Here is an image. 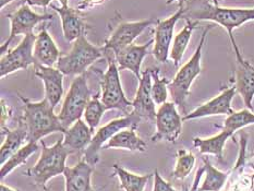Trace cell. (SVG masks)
Returning a JSON list of instances; mask_svg holds the SVG:
<instances>
[{"label": "cell", "mask_w": 254, "mask_h": 191, "mask_svg": "<svg viewBox=\"0 0 254 191\" xmlns=\"http://www.w3.org/2000/svg\"><path fill=\"white\" fill-rule=\"evenodd\" d=\"M137 126H132L129 129L119 131L110 139L103 149H125L129 151L144 152L146 150V143L136 134L135 129Z\"/></svg>", "instance_id": "cb8c5ba5"}, {"label": "cell", "mask_w": 254, "mask_h": 191, "mask_svg": "<svg viewBox=\"0 0 254 191\" xmlns=\"http://www.w3.org/2000/svg\"><path fill=\"white\" fill-rule=\"evenodd\" d=\"M234 52L237 62L235 71L236 90L241 95L246 107L252 111V102L254 98V68L242 56L239 47L234 48Z\"/></svg>", "instance_id": "5bb4252c"}, {"label": "cell", "mask_w": 254, "mask_h": 191, "mask_svg": "<svg viewBox=\"0 0 254 191\" xmlns=\"http://www.w3.org/2000/svg\"><path fill=\"white\" fill-rule=\"evenodd\" d=\"M105 56L103 47L94 46L88 42L86 33L81 35L72 44L68 54H63L56 64V68L64 75H81L97 59Z\"/></svg>", "instance_id": "277c9868"}, {"label": "cell", "mask_w": 254, "mask_h": 191, "mask_svg": "<svg viewBox=\"0 0 254 191\" xmlns=\"http://www.w3.org/2000/svg\"><path fill=\"white\" fill-rule=\"evenodd\" d=\"M132 108L141 118L155 122L157 112H155V102L152 97V69H146L142 73Z\"/></svg>", "instance_id": "e0dca14e"}, {"label": "cell", "mask_w": 254, "mask_h": 191, "mask_svg": "<svg viewBox=\"0 0 254 191\" xmlns=\"http://www.w3.org/2000/svg\"><path fill=\"white\" fill-rule=\"evenodd\" d=\"M177 105L174 102H166L159 106L156 113L155 124L156 133L151 140L153 142L167 141L174 143L182 132V117L177 111Z\"/></svg>", "instance_id": "8fae6325"}, {"label": "cell", "mask_w": 254, "mask_h": 191, "mask_svg": "<svg viewBox=\"0 0 254 191\" xmlns=\"http://www.w3.org/2000/svg\"><path fill=\"white\" fill-rule=\"evenodd\" d=\"M36 35L30 33L24 36L18 46L11 49L0 59V76H7L19 70H26L30 65L35 64L34 44Z\"/></svg>", "instance_id": "9c48e42d"}, {"label": "cell", "mask_w": 254, "mask_h": 191, "mask_svg": "<svg viewBox=\"0 0 254 191\" xmlns=\"http://www.w3.org/2000/svg\"><path fill=\"white\" fill-rule=\"evenodd\" d=\"M37 150H38L37 142H27V143L22 146L18 152H15L14 154L3 164V165H1L0 179L2 180L8 174L12 172L14 168L19 167L20 165H22V164H25L27 160H29V157L34 154Z\"/></svg>", "instance_id": "83f0119b"}, {"label": "cell", "mask_w": 254, "mask_h": 191, "mask_svg": "<svg viewBox=\"0 0 254 191\" xmlns=\"http://www.w3.org/2000/svg\"><path fill=\"white\" fill-rule=\"evenodd\" d=\"M170 81L159 76L158 69H152V97L156 105H163L167 102L168 85Z\"/></svg>", "instance_id": "d6a6232c"}, {"label": "cell", "mask_w": 254, "mask_h": 191, "mask_svg": "<svg viewBox=\"0 0 254 191\" xmlns=\"http://www.w3.org/2000/svg\"><path fill=\"white\" fill-rule=\"evenodd\" d=\"M112 53L110 51H105L108 67L106 72L102 75L101 100L107 109H119L128 115L131 113H129V108L132 107V102L125 95L119 76V69L116 64V59L112 58Z\"/></svg>", "instance_id": "52a82bcc"}, {"label": "cell", "mask_w": 254, "mask_h": 191, "mask_svg": "<svg viewBox=\"0 0 254 191\" xmlns=\"http://www.w3.org/2000/svg\"><path fill=\"white\" fill-rule=\"evenodd\" d=\"M12 1H14V0H0V9L2 10L4 7H7V5Z\"/></svg>", "instance_id": "f35d334b"}, {"label": "cell", "mask_w": 254, "mask_h": 191, "mask_svg": "<svg viewBox=\"0 0 254 191\" xmlns=\"http://www.w3.org/2000/svg\"><path fill=\"white\" fill-rule=\"evenodd\" d=\"M51 8L58 13L60 20H62L63 32L64 40L71 43L86 33L87 25L85 21L80 14V10L72 9L69 5L67 7H57L55 4H51Z\"/></svg>", "instance_id": "d6986e66"}, {"label": "cell", "mask_w": 254, "mask_h": 191, "mask_svg": "<svg viewBox=\"0 0 254 191\" xmlns=\"http://www.w3.org/2000/svg\"><path fill=\"white\" fill-rule=\"evenodd\" d=\"M141 120L142 118L139 115L132 111L127 116L114 119L107 125L103 126L93 135L90 145L86 147L84 152V160L92 166H95L98 162V152L103 149L104 144L112 139L115 134H117L119 131L130 128L132 126H137L139 123H141Z\"/></svg>", "instance_id": "ba28073f"}, {"label": "cell", "mask_w": 254, "mask_h": 191, "mask_svg": "<svg viewBox=\"0 0 254 191\" xmlns=\"http://www.w3.org/2000/svg\"><path fill=\"white\" fill-rule=\"evenodd\" d=\"M42 187H43V189L41 191H51V189H48L46 186H42Z\"/></svg>", "instance_id": "7bdbcfd3"}, {"label": "cell", "mask_w": 254, "mask_h": 191, "mask_svg": "<svg viewBox=\"0 0 254 191\" xmlns=\"http://www.w3.org/2000/svg\"><path fill=\"white\" fill-rule=\"evenodd\" d=\"M94 133L88 125L82 119L71 126L64 133V145L72 153L80 152L90 145Z\"/></svg>", "instance_id": "603a6c76"}, {"label": "cell", "mask_w": 254, "mask_h": 191, "mask_svg": "<svg viewBox=\"0 0 254 191\" xmlns=\"http://www.w3.org/2000/svg\"><path fill=\"white\" fill-rule=\"evenodd\" d=\"M234 134H231L228 131L223 129L222 132L212 136V138H194L193 139V145L197 147L202 154H213L218 157V160L222 161L226 142Z\"/></svg>", "instance_id": "484cf974"}, {"label": "cell", "mask_w": 254, "mask_h": 191, "mask_svg": "<svg viewBox=\"0 0 254 191\" xmlns=\"http://www.w3.org/2000/svg\"><path fill=\"white\" fill-rule=\"evenodd\" d=\"M0 191H20V190L19 189L11 188V187H9V186H7V185L1 184V186H0Z\"/></svg>", "instance_id": "74e56055"}, {"label": "cell", "mask_w": 254, "mask_h": 191, "mask_svg": "<svg viewBox=\"0 0 254 191\" xmlns=\"http://www.w3.org/2000/svg\"><path fill=\"white\" fill-rule=\"evenodd\" d=\"M209 30H211V27H207V29L204 30L201 41L195 49V53L178 70L175 78L173 81H170L168 85V90L171 97H173V102L177 106H179L182 111H185L186 100L190 95L192 83L202 72V53Z\"/></svg>", "instance_id": "5b68a950"}, {"label": "cell", "mask_w": 254, "mask_h": 191, "mask_svg": "<svg viewBox=\"0 0 254 191\" xmlns=\"http://www.w3.org/2000/svg\"><path fill=\"white\" fill-rule=\"evenodd\" d=\"M11 114H12V111H11L10 106L7 104L3 98H1V129L5 128L7 126H5V123L8 122Z\"/></svg>", "instance_id": "e575fe53"}, {"label": "cell", "mask_w": 254, "mask_h": 191, "mask_svg": "<svg viewBox=\"0 0 254 191\" xmlns=\"http://www.w3.org/2000/svg\"><path fill=\"white\" fill-rule=\"evenodd\" d=\"M154 176H155V180H154L153 191H178L171 186V184L162 178L157 169L154 172Z\"/></svg>", "instance_id": "836d02e7"}, {"label": "cell", "mask_w": 254, "mask_h": 191, "mask_svg": "<svg viewBox=\"0 0 254 191\" xmlns=\"http://www.w3.org/2000/svg\"><path fill=\"white\" fill-rule=\"evenodd\" d=\"M177 1H178L179 8H185V4L187 2V0H177Z\"/></svg>", "instance_id": "ab89813d"}, {"label": "cell", "mask_w": 254, "mask_h": 191, "mask_svg": "<svg viewBox=\"0 0 254 191\" xmlns=\"http://www.w3.org/2000/svg\"><path fill=\"white\" fill-rule=\"evenodd\" d=\"M236 93V86H230L228 89H225L220 94L215 96L212 100L202 104L193 112L186 114L182 117V120L185 122V120L215 116V115H227L228 116V115L234 113L233 108H231V102H233Z\"/></svg>", "instance_id": "9a60e30c"}, {"label": "cell", "mask_w": 254, "mask_h": 191, "mask_svg": "<svg viewBox=\"0 0 254 191\" xmlns=\"http://www.w3.org/2000/svg\"><path fill=\"white\" fill-rule=\"evenodd\" d=\"M106 109L107 108L105 107L101 100V93H98L95 96H93L90 102H88L83 116L85 117V123L88 125V127L91 128L93 133L97 126L99 125V123H101V119Z\"/></svg>", "instance_id": "4dcf8cb0"}, {"label": "cell", "mask_w": 254, "mask_h": 191, "mask_svg": "<svg viewBox=\"0 0 254 191\" xmlns=\"http://www.w3.org/2000/svg\"><path fill=\"white\" fill-rule=\"evenodd\" d=\"M156 19H147L135 22H125L116 27L115 31L110 34L108 40L103 46L104 51L113 52L114 55L118 54L126 47L133 44L135 38L139 37L147 27L157 23Z\"/></svg>", "instance_id": "7c38bea8"}, {"label": "cell", "mask_w": 254, "mask_h": 191, "mask_svg": "<svg viewBox=\"0 0 254 191\" xmlns=\"http://www.w3.org/2000/svg\"><path fill=\"white\" fill-rule=\"evenodd\" d=\"M154 43V38L148 41L143 45H132L126 47L123 51H120L118 54L114 55L116 63L118 64V69L121 70H130L132 73H134L137 81H140L141 75V65L143 60L148 54V48Z\"/></svg>", "instance_id": "ac0fdd59"}, {"label": "cell", "mask_w": 254, "mask_h": 191, "mask_svg": "<svg viewBox=\"0 0 254 191\" xmlns=\"http://www.w3.org/2000/svg\"><path fill=\"white\" fill-rule=\"evenodd\" d=\"M58 1L60 2V4L63 5V7H67L69 3V0H58Z\"/></svg>", "instance_id": "60d3db41"}, {"label": "cell", "mask_w": 254, "mask_h": 191, "mask_svg": "<svg viewBox=\"0 0 254 191\" xmlns=\"http://www.w3.org/2000/svg\"><path fill=\"white\" fill-rule=\"evenodd\" d=\"M186 24L178 34L175 35L173 44H171L170 47V53L169 57L174 62L175 67H178L182 57H184V54L188 47V44H189L191 36L193 34V31L195 30V27L198 23V21H192L190 19H185Z\"/></svg>", "instance_id": "d4e9b609"}, {"label": "cell", "mask_w": 254, "mask_h": 191, "mask_svg": "<svg viewBox=\"0 0 254 191\" xmlns=\"http://www.w3.org/2000/svg\"><path fill=\"white\" fill-rule=\"evenodd\" d=\"M8 18L11 23L10 35L7 40L1 44V46H0L1 55L5 53L11 42H12L16 36L20 34H24L25 36L27 34H30V33H33V30L35 29V26L37 24L42 23V22L52 20L53 15L38 14L31 9L29 4L24 3L23 5H21L18 10L14 11V12L9 13Z\"/></svg>", "instance_id": "30bf717a"}, {"label": "cell", "mask_w": 254, "mask_h": 191, "mask_svg": "<svg viewBox=\"0 0 254 191\" xmlns=\"http://www.w3.org/2000/svg\"><path fill=\"white\" fill-rule=\"evenodd\" d=\"M33 54H34L35 64H40L45 67L56 65L59 58L63 56L53 37L47 32L46 25H43L40 33L36 35Z\"/></svg>", "instance_id": "ffe728a7"}, {"label": "cell", "mask_w": 254, "mask_h": 191, "mask_svg": "<svg viewBox=\"0 0 254 191\" xmlns=\"http://www.w3.org/2000/svg\"><path fill=\"white\" fill-rule=\"evenodd\" d=\"M91 100V91L87 85L86 74L78 75L71 83L65 95L58 117L64 129L70 128L76 120L84 115L85 108Z\"/></svg>", "instance_id": "8992f818"}, {"label": "cell", "mask_w": 254, "mask_h": 191, "mask_svg": "<svg viewBox=\"0 0 254 191\" xmlns=\"http://www.w3.org/2000/svg\"><path fill=\"white\" fill-rule=\"evenodd\" d=\"M204 167H205L206 176L202 186L197 188V191H220L228 178V173H223L215 168L207 158H204Z\"/></svg>", "instance_id": "f1b7e54d"}, {"label": "cell", "mask_w": 254, "mask_h": 191, "mask_svg": "<svg viewBox=\"0 0 254 191\" xmlns=\"http://www.w3.org/2000/svg\"><path fill=\"white\" fill-rule=\"evenodd\" d=\"M41 145L42 153L40 160L34 166L27 169L26 175L34 179L36 185L45 186L49 179L64 173V169L67 167L65 162L72 152L64 145L63 140H58L52 146H46L42 141Z\"/></svg>", "instance_id": "3957f363"}, {"label": "cell", "mask_w": 254, "mask_h": 191, "mask_svg": "<svg viewBox=\"0 0 254 191\" xmlns=\"http://www.w3.org/2000/svg\"><path fill=\"white\" fill-rule=\"evenodd\" d=\"M185 19L196 21H211L222 26L228 33L233 48L238 47L234 37V30L248 22L254 21V8H223L213 3L204 2L200 7L186 8Z\"/></svg>", "instance_id": "6da1fadb"}, {"label": "cell", "mask_w": 254, "mask_h": 191, "mask_svg": "<svg viewBox=\"0 0 254 191\" xmlns=\"http://www.w3.org/2000/svg\"><path fill=\"white\" fill-rule=\"evenodd\" d=\"M34 74L44 82L45 98L55 108L62 101L64 95V74L54 67H45L40 64H34Z\"/></svg>", "instance_id": "2e32d148"}, {"label": "cell", "mask_w": 254, "mask_h": 191, "mask_svg": "<svg viewBox=\"0 0 254 191\" xmlns=\"http://www.w3.org/2000/svg\"><path fill=\"white\" fill-rule=\"evenodd\" d=\"M177 162L173 176L176 179H185L195 165V156L191 152L179 150L177 152Z\"/></svg>", "instance_id": "1f68e13d"}, {"label": "cell", "mask_w": 254, "mask_h": 191, "mask_svg": "<svg viewBox=\"0 0 254 191\" xmlns=\"http://www.w3.org/2000/svg\"><path fill=\"white\" fill-rule=\"evenodd\" d=\"M53 0H25V3H27L30 7H41V8H47L48 5L52 4Z\"/></svg>", "instance_id": "8d00e7d4"}, {"label": "cell", "mask_w": 254, "mask_h": 191, "mask_svg": "<svg viewBox=\"0 0 254 191\" xmlns=\"http://www.w3.org/2000/svg\"><path fill=\"white\" fill-rule=\"evenodd\" d=\"M219 1L220 0H212V2L214 5H219Z\"/></svg>", "instance_id": "b9f144b4"}, {"label": "cell", "mask_w": 254, "mask_h": 191, "mask_svg": "<svg viewBox=\"0 0 254 191\" xmlns=\"http://www.w3.org/2000/svg\"><path fill=\"white\" fill-rule=\"evenodd\" d=\"M174 1H177V0H167V3L169 4V3H171V2H174Z\"/></svg>", "instance_id": "ee69618b"}, {"label": "cell", "mask_w": 254, "mask_h": 191, "mask_svg": "<svg viewBox=\"0 0 254 191\" xmlns=\"http://www.w3.org/2000/svg\"><path fill=\"white\" fill-rule=\"evenodd\" d=\"M93 171L94 166L85 160L80 161L73 167H65V191H94L91 185Z\"/></svg>", "instance_id": "44dd1931"}, {"label": "cell", "mask_w": 254, "mask_h": 191, "mask_svg": "<svg viewBox=\"0 0 254 191\" xmlns=\"http://www.w3.org/2000/svg\"><path fill=\"white\" fill-rule=\"evenodd\" d=\"M254 124V113L250 109H241L238 112H234L226 118L224 123V130L234 134L236 131L242 129L246 126Z\"/></svg>", "instance_id": "f546056e"}, {"label": "cell", "mask_w": 254, "mask_h": 191, "mask_svg": "<svg viewBox=\"0 0 254 191\" xmlns=\"http://www.w3.org/2000/svg\"><path fill=\"white\" fill-rule=\"evenodd\" d=\"M19 98L23 103V119L27 127L26 142H37L53 132H65L67 129L64 128L47 98L44 97L40 102H31L20 94Z\"/></svg>", "instance_id": "7a4b0ae2"}, {"label": "cell", "mask_w": 254, "mask_h": 191, "mask_svg": "<svg viewBox=\"0 0 254 191\" xmlns=\"http://www.w3.org/2000/svg\"><path fill=\"white\" fill-rule=\"evenodd\" d=\"M5 134V139L0 149V164L7 162L15 152H18L24 141H27V127L23 117L19 119L18 127L13 130H10L8 127L1 129V138Z\"/></svg>", "instance_id": "7402d4cb"}, {"label": "cell", "mask_w": 254, "mask_h": 191, "mask_svg": "<svg viewBox=\"0 0 254 191\" xmlns=\"http://www.w3.org/2000/svg\"><path fill=\"white\" fill-rule=\"evenodd\" d=\"M185 8H179L176 12L165 20H158L154 35L153 56L159 63H166L169 57L170 47L174 41L175 26L181 18H184Z\"/></svg>", "instance_id": "4fadbf2b"}, {"label": "cell", "mask_w": 254, "mask_h": 191, "mask_svg": "<svg viewBox=\"0 0 254 191\" xmlns=\"http://www.w3.org/2000/svg\"><path fill=\"white\" fill-rule=\"evenodd\" d=\"M106 0H81L80 3L78 4V10H86L92 9L97 5H102Z\"/></svg>", "instance_id": "d590c367"}, {"label": "cell", "mask_w": 254, "mask_h": 191, "mask_svg": "<svg viewBox=\"0 0 254 191\" xmlns=\"http://www.w3.org/2000/svg\"><path fill=\"white\" fill-rule=\"evenodd\" d=\"M114 173L119 178L120 187L125 191H144L146 184L153 176L154 173L147 175H136L126 171L125 168L115 164L113 166Z\"/></svg>", "instance_id": "4316f807"}]
</instances>
